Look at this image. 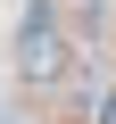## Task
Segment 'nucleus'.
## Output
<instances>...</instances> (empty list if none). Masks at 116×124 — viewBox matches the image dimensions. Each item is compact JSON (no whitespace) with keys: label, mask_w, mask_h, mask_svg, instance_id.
Listing matches in <instances>:
<instances>
[{"label":"nucleus","mask_w":116,"mask_h":124,"mask_svg":"<svg viewBox=\"0 0 116 124\" xmlns=\"http://www.w3.org/2000/svg\"><path fill=\"white\" fill-rule=\"evenodd\" d=\"M25 75H33V83L58 75V41H50V33H25Z\"/></svg>","instance_id":"nucleus-1"}]
</instances>
